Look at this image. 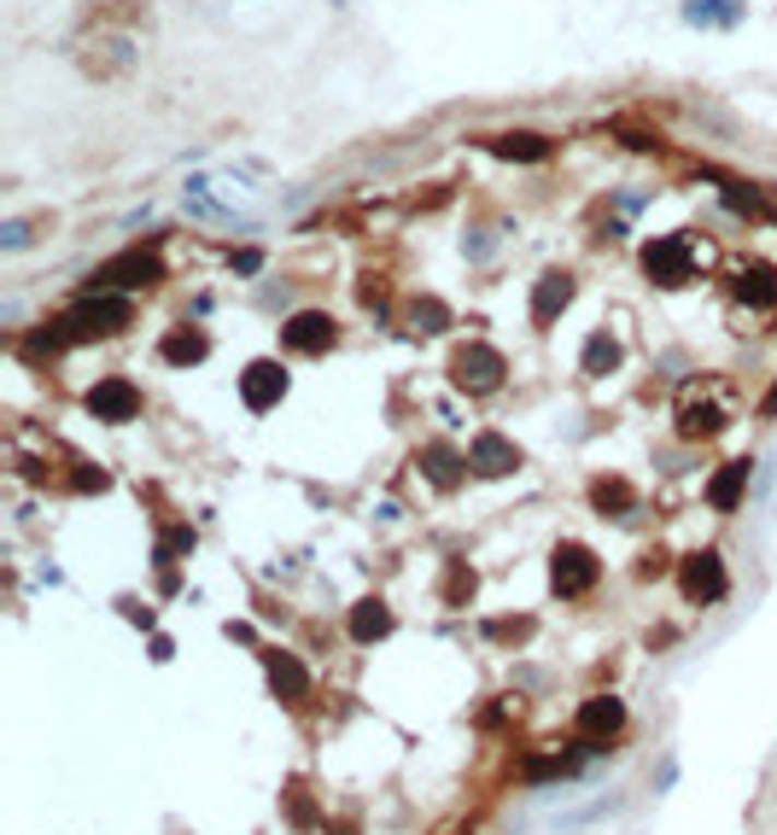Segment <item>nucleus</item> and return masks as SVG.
Returning <instances> with one entry per match:
<instances>
[{"instance_id":"28","label":"nucleus","mask_w":777,"mask_h":835,"mask_svg":"<svg viewBox=\"0 0 777 835\" xmlns=\"http://www.w3.org/2000/svg\"><path fill=\"white\" fill-rule=\"evenodd\" d=\"M76 491H106V473H99V468L94 473H76Z\"/></svg>"},{"instance_id":"26","label":"nucleus","mask_w":777,"mask_h":835,"mask_svg":"<svg viewBox=\"0 0 777 835\" xmlns=\"http://www.w3.org/2000/svg\"><path fill=\"white\" fill-rule=\"evenodd\" d=\"M485 632H492V637H503V643H520V637H532V620H492V625H485Z\"/></svg>"},{"instance_id":"16","label":"nucleus","mask_w":777,"mask_h":835,"mask_svg":"<svg viewBox=\"0 0 777 835\" xmlns=\"http://www.w3.org/2000/svg\"><path fill=\"white\" fill-rule=\"evenodd\" d=\"M386 632H392V608H386L380 596H368V602L351 608V637L357 643H380Z\"/></svg>"},{"instance_id":"3","label":"nucleus","mask_w":777,"mask_h":835,"mask_svg":"<svg viewBox=\"0 0 777 835\" xmlns=\"http://www.w3.org/2000/svg\"><path fill=\"white\" fill-rule=\"evenodd\" d=\"M450 380L462 386V391H497L503 386V356L492 351V345H462L450 356Z\"/></svg>"},{"instance_id":"23","label":"nucleus","mask_w":777,"mask_h":835,"mask_svg":"<svg viewBox=\"0 0 777 835\" xmlns=\"http://www.w3.org/2000/svg\"><path fill=\"white\" fill-rule=\"evenodd\" d=\"M286 812H293V824H298V830H310V824H316V807H310V795H304L298 783H286Z\"/></svg>"},{"instance_id":"5","label":"nucleus","mask_w":777,"mask_h":835,"mask_svg":"<svg viewBox=\"0 0 777 835\" xmlns=\"http://www.w3.org/2000/svg\"><path fill=\"white\" fill-rule=\"evenodd\" d=\"M679 585H684V596L690 602H719L725 596V561L714 555V550H696V555H684V567H679Z\"/></svg>"},{"instance_id":"6","label":"nucleus","mask_w":777,"mask_h":835,"mask_svg":"<svg viewBox=\"0 0 777 835\" xmlns=\"http://www.w3.org/2000/svg\"><path fill=\"white\" fill-rule=\"evenodd\" d=\"M644 269H649V281H661V286H684L690 281V246L679 240V234L649 240L644 246Z\"/></svg>"},{"instance_id":"22","label":"nucleus","mask_w":777,"mask_h":835,"mask_svg":"<svg viewBox=\"0 0 777 835\" xmlns=\"http://www.w3.org/2000/svg\"><path fill=\"white\" fill-rule=\"evenodd\" d=\"M608 368H620V345L608 333H590V345H585V374H608Z\"/></svg>"},{"instance_id":"7","label":"nucleus","mask_w":777,"mask_h":835,"mask_svg":"<svg viewBox=\"0 0 777 835\" xmlns=\"http://www.w3.org/2000/svg\"><path fill=\"white\" fill-rule=\"evenodd\" d=\"M89 409H94V421H134L141 415V391H134L123 374H111V380H99L89 391Z\"/></svg>"},{"instance_id":"24","label":"nucleus","mask_w":777,"mask_h":835,"mask_svg":"<svg viewBox=\"0 0 777 835\" xmlns=\"http://www.w3.org/2000/svg\"><path fill=\"white\" fill-rule=\"evenodd\" d=\"M468 596H474V573H468L462 561H456L450 578H445V602H468Z\"/></svg>"},{"instance_id":"4","label":"nucleus","mask_w":777,"mask_h":835,"mask_svg":"<svg viewBox=\"0 0 777 835\" xmlns=\"http://www.w3.org/2000/svg\"><path fill=\"white\" fill-rule=\"evenodd\" d=\"M550 578H555V590H562V596H585V590L602 578V561L590 555L585 543H562V550H555Z\"/></svg>"},{"instance_id":"14","label":"nucleus","mask_w":777,"mask_h":835,"mask_svg":"<svg viewBox=\"0 0 777 835\" xmlns=\"http://www.w3.org/2000/svg\"><path fill=\"white\" fill-rule=\"evenodd\" d=\"M462 468H468V456H456L450 445H427V450H421V473H427L438 491H456V485H462Z\"/></svg>"},{"instance_id":"27","label":"nucleus","mask_w":777,"mask_h":835,"mask_svg":"<svg viewBox=\"0 0 777 835\" xmlns=\"http://www.w3.org/2000/svg\"><path fill=\"white\" fill-rule=\"evenodd\" d=\"M573 760H527V777H567Z\"/></svg>"},{"instance_id":"30","label":"nucleus","mask_w":777,"mask_h":835,"mask_svg":"<svg viewBox=\"0 0 777 835\" xmlns=\"http://www.w3.org/2000/svg\"><path fill=\"white\" fill-rule=\"evenodd\" d=\"M328 835H357V824H328Z\"/></svg>"},{"instance_id":"12","label":"nucleus","mask_w":777,"mask_h":835,"mask_svg":"<svg viewBox=\"0 0 777 835\" xmlns=\"http://www.w3.org/2000/svg\"><path fill=\"white\" fill-rule=\"evenodd\" d=\"M567 304H573V275H567V269H550V275L538 281V293H532V321H538V328H550Z\"/></svg>"},{"instance_id":"9","label":"nucleus","mask_w":777,"mask_h":835,"mask_svg":"<svg viewBox=\"0 0 777 835\" xmlns=\"http://www.w3.org/2000/svg\"><path fill=\"white\" fill-rule=\"evenodd\" d=\"M468 468H474L480 480H503V473L520 468V450L503 433H480L474 445H468Z\"/></svg>"},{"instance_id":"1","label":"nucleus","mask_w":777,"mask_h":835,"mask_svg":"<svg viewBox=\"0 0 777 835\" xmlns=\"http://www.w3.org/2000/svg\"><path fill=\"white\" fill-rule=\"evenodd\" d=\"M129 316H134V304L129 298H111V293H99L89 304H76V310H64L54 328H47L42 339H30V351H59V345H89V339H106L117 328H129Z\"/></svg>"},{"instance_id":"11","label":"nucleus","mask_w":777,"mask_h":835,"mask_svg":"<svg viewBox=\"0 0 777 835\" xmlns=\"http://www.w3.org/2000/svg\"><path fill=\"white\" fill-rule=\"evenodd\" d=\"M620 725H626V702H614V695H590L579 707V737L585 742H608Z\"/></svg>"},{"instance_id":"19","label":"nucleus","mask_w":777,"mask_h":835,"mask_svg":"<svg viewBox=\"0 0 777 835\" xmlns=\"http://www.w3.org/2000/svg\"><path fill=\"white\" fill-rule=\"evenodd\" d=\"M205 351H211V339L199 333V328H176L170 339H164V363H176V368L205 363Z\"/></svg>"},{"instance_id":"8","label":"nucleus","mask_w":777,"mask_h":835,"mask_svg":"<svg viewBox=\"0 0 777 835\" xmlns=\"http://www.w3.org/2000/svg\"><path fill=\"white\" fill-rule=\"evenodd\" d=\"M281 345H286V351H304V356L328 351V345H333V316H328V310H298V316L281 328Z\"/></svg>"},{"instance_id":"10","label":"nucleus","mask_w":777,"mask_h":835,"mask_svg":"<svg viewBox=\"0 0 777 835\" xmlns=\"http://www.w3.org/2000/svg\"><path fill=\"white\" fill-rule=\"evenodd\" d=\"M240 398H246V409H275L281 398H286V368L281 363H251L246 374H240Z\"/></svg>"},{"instance_id":"18","label":"nucleus","mask_w":777,"mask_h":835,"mask_svg":"<svg viewBox=\"0 0 777 835\" xmlns=\"http://www.w3.org/2000/svg\"><path fill=\"white\" fill-rule=\"evenodd\" d=\"M719 427H725V409H719V403H707V398L696 403V398H690V403L679 409V433H684V438H714Z\"/></svg>"},{"instance_id":"15","label":"nucleus","mask_w":777,"mask_h":835,"mask_svg":"<svg viewBox=\"0 0 777 835\" xmlns=\"http://www.w3.org/2000/svg\"><path fill=\"white\" fill-rule=\"evenodd\" d=\"M749 468H754V462H725V468L714 473V485H707V503H714L719 515H731V508L742 503V485H749Z\"/></svg>"},{"instance_id":"21","label":"nucleus","mask_w":777,"mask_h":835,"mask_svg":"<svg viewBox=\"0 0 777 835\" xmlns=\"http://www.w3.org/2000/svg\"><path fill=\"white\" fill-rule=\"evenodd\" d=\"M742 298L754 304V310H777V275L772 269H749V275H742Z\"/></svg>"},{"instance_id":"17","label":"nucleus","mask_w":777,"mask_h":835,"mask_svg":"<svg viewBox=\"0 0 777 835\" xmlns=\"http://www.w3.org/2000/svg\"><path fill=\"white\" fill-rule=\"evenodd\" d=\"M485 146H492L497 158H520V164L550 158V141H544V134H527V129H515V134H492Z\"/></svg>"},{"instance_id":"2","label":"nucleus","mask_w":777,"mask_h":835,"mask_svg":"<svg viewBox=\"0 0 777 835\" xmlns=\"http://www.w3.org/2000/svg\"><path fill=\"white\" fill-rule=\"evenodd\" d=\"M158 281H164L158 251H123V258L99 263L94 275H89L94 293H134V286H158Z\"/></svg>"},{"instance_id":"20","label":"nucleus","mask_w":777,"mask_h":835,"mask_svg":"<svg viewBox=\"0 0 777 835\" xmlns=\"http://www.w3.org/2000/svg\"><path fill=\"white\" fill-rule=\"evenodd\" d=\"M590 503H597L602 515H626V508L637 503V491L626 480H597V485H590Z\"/></svg>"},{"instance_id":"25","label":"nucleus","mask_w":777,"mask_h":835,"mask_svg":"<svg viewBox=\"0 0 777 835\" xmlns=\"http://www.w3.org/2000/svg\"><path fill=\"white\" fill-rule=\"evenodd\" d=\"M415 328L421 333H438V328H445V304H433V298L415 304Z\"/></svg>"},{"instance_id":"13","label":"nucleus","mask_w":777,"mask_h":835,"mask_svg":"<svg viewBox=\"0 0 777 835\" xmlns=\"http://www.w3.org/2000/svg\"><path fill=\"white\" fill-rule=\"evenodd\" d=\"M269 690L281 702H304L310 695V672L298 667V655H269Z\"/></svg>"},{"instance_id":"29","label":"nucleus","mask_w":777,"mask_h":835,"mask_svg":"<svg viewBox=\"0 0 777 835\" xmlns=\"http://www.w3.org/2000/svg\"><path fill=\"white\" fill-rule=\"evenodd\" d=\"M760 415H777V386L766 391V398H760Z\"/></svg>"}]
</instances>
